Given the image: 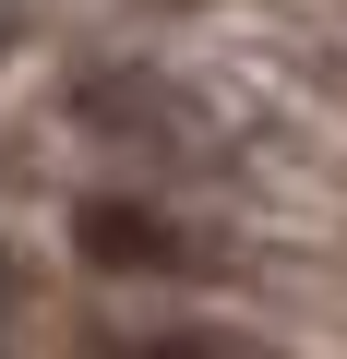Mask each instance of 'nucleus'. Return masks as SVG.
<instances>
[{
	"mask_svg": "<svg viewBox=\"0 0 347 359\" xmlns=\"http://www.w3.org/2000/svg\"><path fill=\"white\" fill-rule=\"evenodd\" d=\"M72 132L132 156L144 180H240V132L216 96H192L168 60H96L72 72Z\"/></svg>",
	"mask_w": 347,
	"mask_h": 359,
	"instance_id": "obj_1",
	"label": "nucleus"
},
{
	"mask_svg": "<svg viewBox=\"0 0 347 359\" xmlns=\"http://www.w3.org/2000/svg\"><path fill=\"white\" fill-rule=\"evenodd\" d=\"M72 252L96 276H120V287H216V276H240L228 240H204L180 204L132 192V180H96V192L72 204Z\"/></svg>",
	"mask_w": 347,
	"mask_h": 359,
	"instance_id": "obj_2",
	"label": "nucleus"
},
{
	"mask_svg": "<svg viewBox=\"0 0 347 359\" xmlns=\"http://www.w3.org/2000/svg\"><path fill=\"white\" fill-rule=\"evenodd\" d=\"M84 359H287V347H264L240 323H96Z\"/></svg>",
	"mask_w": 347,
	"mask_h": 359,
	"instance_id": "obj_3",
	"label": "nucleus"
},
{
	"mask_svg": "<svg viewBox=\"0 0 347 359\" xmlns=\"http://www.w3.org/2000/svg\"><path fill=\"white\" fill-rule=\"evenodd\" d=\"M156 13H204V0H156Z\"/></svg>",
	"mask_w": 347,
	"mask_h": 359,
	"instance_id": "obj_4",
	"label": "nucleus"
}]
</instances>
